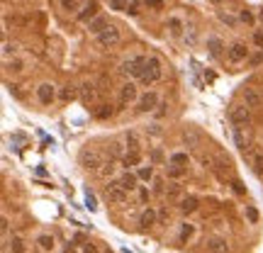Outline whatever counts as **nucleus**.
I'll use <instances>...</instances> for the list:
<instances>
[{
  "instance_id": "1",
  "label": "nucleus",
  "mask_w": 263,
  "mask_h": 253,
  "mask_svg": "<svg viewBox=\"0 0 263 253\" xmlns=\"http://www.w3.org/2000/svg\"><path fill=\"white\" fill-rule=\"evenodd\" d=\"M161 78H163V68H161V61H158L156 56L146 59V64H144V71H141L139 81H141L144 85H154V83H158Z\"/></svg>"
},
{
  "instance_id": "2",
  "label": "nucleus",
  "mask_w": 263,
  "mask_h": 253,
  "mask_svg": "<svg viewBox=\"0 0 263 253\" xmlns=\"http://www.w3.org/2000/svg\"><path fill=\"white\" fill-rule=\"evenodd\" d=\"M105 200L112 202V204H124V202L129 200V192L122 187L120 180H110V183L105 185Z\"/></svg>"
},
{
  "instance_id": "3",
  "label": "nucleus",
  "mask_w": 263,
  "mask_h": 253,
  "mask_svg": "<svg viewBox=\"0 0 263 253\" xmlns=\"http://www.w3.org/2000/svg\"><path fill=\"white\" fill-rule=\"evenodd\" d=\"M78 161H81V166L83 168H88V170H98L103 163H105V158H103V153L100 151H95V149H83L81 151V156H78Z\"/></svg>"
},
{
  "instance_id": "4",
  "label": "nucleus",
  "mask_w": 263,
  "mask_h": 253,
  "mask_svg": "<svg viewBox=\"0 0 263 253\" xmlns=\"http://www.w3.org/2000/svg\"><path fill=\"white\" fill-rule=\"evenodd\" d=\"M95 42H98V47H103V49H112V47H117V44L122 42V34H120V30H117L115 25H110L105 32H100V34L95 37Z\"/></svg>"
},
{
  "instance_id": "5",
  "label": "nucleus",
  "mask_w": 263,
  "mask_h": 253,
  "mask_svg": "<svg viewBox=\"0 0 263 253\" xmlns=\"http://www.w3.org/2000/svg\"><path fill=\"white\" fill-rule=\"evenodd\" d=\"M144 64H146L144 56H132V59H127V61L120 66V73L127 76V78H139L141 71H144Z\"/></svg>"
},
{
  "instance_id": "6",
  "label": "nucleus",
  "mask_w": 263,
  "mask_h": 253,
  "mask_svg": "<svg viewBox=\"0 0 263 253\" xmlns=\"http://www.w3.org/2000/svg\"><path fill=\"white\" fill-rule=\"evenodd\" d=\"M229 119L236 124V127H248L251 124V107L244 102V105H231L229 107Z\"/></svg>"
},
{
  "instance_id": "7",
  "label": "nucleus",
  "mask_w": 263,
  "mask_h": 253,
  "mask_svg": "<svg viewBox=\"0 0 263 253\" xmlns=\"http://www.w3.org/2000/svg\"><path fill=\"white\" fill-rule=\"evenodd\" d=\"M205 248H207V253H229L231 251V246L224 236H207Z\"/></svg>"
},
{
  "instance_id": "8",
  "label": "nucleus",
  "mask_w": 263,
  "mask_h": 253,
  "mask_svg": "<svg viewBox=\"0 0 263 253\" xmlns=\"http://www.w3.org/2000/svg\"><path fill=\"white\" fill-rule=\"evenodd\" d=\"M227 59H229V64H241V61H246V59H248L246 44H241V42L231 44V47L227 49Z\"/></svg>"
},
{
  "instance_id": "9",
  "label": "nucleus",
  "mask_w": 263,
  "mask_h": 253,
  "mask_svg": "<svg viewBox=\"0 0 263 253\" xmlns=\"http://www.w3.org/2000/svg\"><path fill=\"white\" fill-rule=\"evenodd\" d=\"M137 98H139V90H137L134 83H124L120 88V107H129Z\"/></svg>"
},
{
  "instance_id": "10",
  "label": "nucleus",
  "mask_w": 263,
  "mask_h": 253,
  "mask_svg": "<svg viewBox=\"0 0 263 253\" xmlns=\"http://www.w3.org/2000/svg\"><path fill=\"white\" fill-rule=\"evenodd\" d=\"M98 10H100V3H98V0H88V3L83 5V10L76 15V20L88 25L90 20H95V17H98Z\"/></svg>"
},
{
  "instance_id": "11",
  "label": "nucleus",
  "mask_w": 263,
  "mask_h": 253,
  "mask_svg": "<svg viewBox=\"0 0 263 253\" xmlns=\"http://www.w3.org/2000/svg\"><path fill=\"white\" fill-rule=\"evenodd\" d=\"M156 221H158V212H156L154 207L141 209V214H139V229H141V231H149Z\"/></svg>"
},
{
  "instance_id": "12",
  "label": "nucleus",
  "mask_w": 263,
  "mask_h": 253,
  "mask_svg": "<svg viewBox=\"0 0 263 253\" xmlns=\"http://www.w3.org/2000/svg\"><path fill=\"white\" fill-rule=\"evenodd\" d=\"M244 102L251 107V110H258L263 105V93H258L256 88H244Z\"/></svg>"
},
{
  "instance_id": "13",
  "label": "nucleus",
  "mask_w": 263,
  "mask_h": 253,
  "mask_svg": "<svg viewBox=\"0 0 263 253\" xmlns=\"http://www.w3.org/2000/svg\"><path fill=\"white\" fill-rule=\"evenodd\" d=\"M37 98H39V102H42V105H52V102H54V98H56V90H54V85H49V83H42V85L37 88Z\"/></svg>"
},
{
  "instance_id": "14",
  "label": "nucleus",
  "mask_w": 263,
  "mask_h": 253,
  "mask_svg": "<svg viewBox=\"0 0 263 253\" xmlns=\"http://www.w3.org/2000/svg\"><path fill=\"white\" fill-rule=\"evenodd\" d=\"M78 93H81V100H83L86 105H95V102H98V90H95L93 83H83V85L78 88Z\"/></svg>"
},
{
  "instance_id": "15",
  "label": "nucleus",
  "mask_w": 263,
  "mask_h": 253,
  "mask_svg": "<svg viewBox=\"0 0 263 253\" xmlns=\"http://www.w3.org/2000/svg\"><path fill=\"white\" fill-rule=\"evenodd\" d=\"M154 107H158V95L156 93H146L139 98V112H151Z\"/></svg>"
},
{
  "instance_id": "16",
  "label": "nucleus",
  "mask_w": 263,
  "mask_h": 253,
  "mask_svg": "<svg viewBox=\"0 0 263 253\" xmlns=\"http://www.w3.org/2000/svg\"><path fill=\"white\" fill-rule=\"evenodd\" d=\"M107 27H110V22H107V17H103V15H98L95 20H90V22H88V32H90V34H95V37H98L100 32H105Z\"/></svg>"
},
{
  "instance_id": "17",
  "label": "nucleus",
  "mask_w": 263,
  "mask_h": 253,
  "mask_svg": "<svg viewBox=\"0 0 263 253\" xmlns=\"http://www.w3.org/2000/svg\"><path fill=\"white\" fill-rule=\"evenodd\" d=\"M120 183H122V187H124L127 192L139 190V185H137V183H139V175H137V173H129V170H127V173L120 178Z\"/></svg>"
},
{
  "instance_id": "18",
  "label": "nucleus",
  "mask_w": 263,
  "mask_h": 253,
  "mask_svg": "<svg viewBox=\"0 0 263 253\" xmlns=\"http://www.w3.org/2000/svg\"><path fill=\"white\" fill-rule=\"evenodd\" d=\"M197 207H200V200H197V197H193V195L183 197V200H180V204H178V209H180L183 214H193Z\"/></svg>"
},
{
  "instance_id": "19",
  "label": "nucleus",
  "mask_w": 263,
  "mask_h": 253,
  "mask_svg": "<svg viewBox=\"0 0 263 253\" xmlns=\"http://www.w3.org/2000/svg\"><path fill=\"white\" fill-rule=\"evenodd\" d=\"M212 163H217V170H219V175H222V178L231 175V161H229V158L217 156V158H212Z\"/></svg>"
},
{
  "instance_id": "20",
  "label": "nucleus",
  "mask_w": 263,
  "mask_h": 253,
  "mask_svg": "<svg viewBox=\"0 0 263 253\" xmlns=\"http://www.w3.org/2000/svg\"><path fill=\"white\" fill-rule=\"evenodd\" d=\"M115 170H117V166H115V161L110 158V161H105V163L95 170V175H98V178H112V175H115Z\"/></svg>"
},
{
  "instance_id": "21",
  "label": "nucleus",
  "mask_w": 263,
  "mask_h": 253,
  "mask_svg": "<svg viewBox=\"0 0 263 253\" xmlns=\"http://www.w3.org/2000/svg\"><path fill=\"white\" fill-rule=\"evenodd\" d=\"M139 161H141V151H127V153L122 156V166H124V168H134Z\"/></svg>"
},
{
  "instance_id": "22",
  "label": "nucleus",
  "mask_w": 263,
  "mask_h": 253,
  "mask_svg": "<svg viewBox=\"0 0 263 253\" xmlns=\"http://www.w3.org/2000/svg\"><path fill=\"white\" fill-rule=\"evenodd\" d=\"M8 246H10V251H13V253H25V251H27V246H25V238H22V236H13V238H8Z\"/></svg>"
},
{
  "instance_id": "23",
  "label": "nucleus",
  "mask_w": 263,
  "mask_h": 253,
  "mask_svg": "<svg viewBox=\"0 0 263 253\" xmlns=\"http://www.w3.org/2000/svg\"><path fill=\"white\" fill-rule=\"evenodd\" d=\"M127 149L129 151H141V139H139L137 132H129L127 134Z\"/></svg>"
},
{
  "instance_id": "24",
  "label": "nucleus",
  "mask_w": 263,
  "mask_h": 253,
  "mask_svg": "<svg viewBox=\"0 0 263 253\" xmlns=\"http://www.w3.org/2000/svg\"><path fill=\"white\" fill-rule=\"evenodd\" d=\"M193 234H195V226H193L190 221H185V224L180 226V243L190 241V238H193Z\"/></svg>"
},
{
  "instance_id": "25",
  "label": "nucleus",
  "mask_w": 263,
  "mask_h": 253,
  "mask_svg": "<svg viewBox=\"0 0 263 253\" xmlns=\"http://www.w3.org/2000/svg\"><path fill=\"white\" fill-rule=\"evenodd\" d=\"M37 243H39L42 251H54V236H49V234H42L37 238Z\"/></svg>"
},
{
  "instance_id": "26",
  "label": "nucleus",
  "mask_w": 263,
  "mask_h": 253,
  "mask_svg": "<svg viewBox=\"0 0 263 253\" xmlns=\"http://www.w3.org/2000/svg\"><path fill=\"white\" fill-rule=\"evenodd\" d=\"M168 30H171L173 37H180V32H183V22H180L178 17H171V20H168Z\"/></svg>"
},
{
  "instance_id": "27",
  "label": "nucleus",
  "mask_w": 263,
  "mask_h": 253,
  "mask_svg": "<svg viewBox=\"0 0 263 253\" xmlns=\"http://www.w3.org/2000/svg\"><path fill=\"white\" fill-rule=\"evenodd\" d=\"M185 173H188V168H183L180 163H171V166H168V175H171V178H183Z\"/></svg>"
},
{
  "instance_id": "28",
  "label": "nucleus",
  "mask_w": 263,
  "mask_h": 253,
  "mask_svg": "<svg viewBox=\"0 0 263 253\" xmlns=\"http://www.w3.org/2000/svg\"><path fill=\"white\" fill-rule=\"evenodd\" d=\"M251 163H253V168H256L258 173H263V151L256 149V151L251 153Z\"/></svg>"
},
{
  "instance_id": "29",
  "label": "nucleus",
  "mask_w": 263,
  "mask_h": 253,
  "mask_svg": "<svg viewBox=\"0 0 263 253\" xmlns=\"http://www.w3.org/2000/svg\"><path fill=\"white\" fill-rule=\"evenodd\" d=\"M137 175H139V180H154V168L151 166H141L139 170H137Z\"/></svg>"
},
{
  "instance_id": "30",
  "label": "nucleus",
  "mask_w": 263,
  "mask_h": 253,
  "mask_svg": "<svg viewBox=\"0 0 263 253\" xmlns=\"http://www.w3.org/2000/svg\"><path fill=\"white\" fill-rule=\"evenodd\" d=\"M59 3H61V8H64L66 13H73V10H78V8H81L83 0H59Z\"/></svg>"
},
{
  "instance_id": "31",
  "label": "nucleus",
  "mask_w": 263,
  "mask_h": 253,
  "mask_svg": "<svg viewBox=\"0 0 263 253\" xmlns=\"http://www.w3.org/2000/svg\"><path fill=\"white\" fill-rule=\"evenodd\" d=\"M95 117H98V119H107V117H112V107H110V105H100V110L95 112Z\"/></svg>"
},
{
  "instance_id": "32",
  "label": "nucleus",
  "mask_w": 263,
  "mask_h": 253,
  "mask_svg": "<svg viewBox=\"0 0 263 253\" xmlns=\"http://www.w3.org/2000/svg\"><path fill=\"white\" fill-rule=\"evenodd\" d=\"M185 141L190 144V149H197V144H200V136H197L195 132H185Z\"/></svg>"
},
{
  "instance_id": "33",
  "label": "nucleus",
  "mask_w": 263,
  "mask_h": 253,
  "mask_svg": "<svg viewBox=\"0 0 263 253\" xmlns=\"http://www.w3.org/2000/svg\"><path fill=\"white\" fill-rule=\"evenodd\" d=\"M144 5L151 8V10H163V8H166V5H163V0H144Z\"/></svg>"
},
{
  "instance_id": "34",
  "label": "nucleus",
  "mask_w": 263,
  "mask_h": 253,
  "mask_svg": "<svg viewBox=\"0 0 263 253\" xmlns=\"http://www.w3.org/2000/svg\"><path fill=\"white\" fill-rule=\"evenodd\" d=\"M61 98H64V100H73V98H76V90H73V85H66V88L61 90Z\"/></svg>"
},
{
  "instance_id": "35",
  "label": "nucleus",
  "mask_w": 263,
  "mask_h": 253,
  "mask_svg": "<svg viewBox=\"0 0 263 253\" xmlns=\"http://www.w3.org/2000/svg\"><path fill=\"white\" fill-rule=\"evenodd\" d=\"M154 192H156V195H163V192H166V187H163V180H161V178H156V180H154Z\"/></svg>"
},
{
  "instance_id": "36",
  "label": "nucleus",
  "mask_w": 263,
  "mask_h": 253,
  "mask_svg": "<svg viewBox=\"0 0 263 253\" xmlns=\"http://www.w3.org/2000/svg\"><path fill=\"white\" fill-rule=\"evenodd\" d=\"M246 217H248V221H251V224H256V221H258V212H256L253 207H246Z\"/></svg>"
},
{
  "instance_id": "37",
  "label": "nucleus",
  "mask_w": 263,
  "mask_h": 253,
  "mask_svg": "<svg viewBox=\"0 0 263 253\" xmlns=\"http://www.w3.org/2000/svg\"><path fill=\"white\" fill-rule=\"evenodd\" d=\"M171 163H188V156L185 153H173L171 156Z\"/></svg>"
},
{
  "instance_id": "38",
  "label": "nucleus",
  "mask_w": 263,
  "mask_h": 253,
  "mask_svg": "<svg viewBox=\"0 0 263 253\" xmlns=\"http://www.w3.org/2000/svg\"><path fill=\"white\" fill-rule=\"evenodd\" d=\"M83 253H100V248L95 243H83Z\"/></svg>"
},
{
  "instance_id": "39",
  "label": "nucleus",
  "mask_w": 263,
  "mask_h": 253,
  "mask_svg": "<svg viewBox=\"0 0 263 253\" xmlns=\"http://www.w3.org/2000/svg\"><path fill=\"white\" fill-rule=\"evenodd\" d=\"M110 5L115 8V10H124L127 5H124V0H110Z\"/></svg>"
},
{
  "instance_id": "40",
  "label": "nucleus",
  "mask_w": 263,
  "mask_h": 253,
  "mask_svg": "<svg viewBox=\"0 0 263 253\" xmlns=\"http://www.w3.org/2000/svg\"><path fill=\"white\" fill-rule=\"evenodd\" d=\"M210 47H212V54H219V49H222L219 39H210Z\"/></svg>"
},
{
  "instance_id": "41",
  "label": "nucleus",
  "mask_w": 263,
  "mask_h": 253,
  "mask_svg": "<svg viewBox=\"0 0 263 253\" xmlns=\"http://www.w3.org/2000/svg\"><path fill=\"white\" fill-rule=\"evenodd\" d=\"M253 42H256L258 47H263V30H258V32L253 34Z\"/></svg>"
},
{
  "instance_id": "42",
  "label": "nucleus",
  "mask_w": 263,
  "mask_h": 253,
  "mask_svg": "<svg viewBox=\"0 0 263 253\" xmlns=\"http://www.w3.org/2000/svg\"><path fill=\"white\" fill-rule=\"evenodd\" d=\"M139 197H141V202H146L149 200V190L146 187H139Z\"/></svg>"
},
{
  "instance_id": "43",
  "label": "nucleus",
  "mask_w": 263,
  "mask_h": 253,
  "mask_svg": "<svg viewBox=\"0 0 263 253\" xmlns=\"http://www.w3.org/2000/svg\"><path fill=\"white\" fill-rule=\"evenodd\" d=\"M0 229H3V236L8 238V219L3 217V221H0Z\"/></svg>"
},
{
  "instance_id": "44",
  "label": "nucleus",
  "mask_w": 263,
  "mask_h": 253,
  "mask_svg": "<svg viewBox=\"0 0 263 253\" xmlns=\"http://www.w3.org/2000/svg\"><path fill=\"white\" fill-rule=\"evenodd\" d=\"M241 20H244V22H248V25H251V22H253V17H251V15H248V13H246V10H244V13H241Z\"/></svg>"
},
{
  "instance_id": "45",
  "label": "nucleus",
  "mask_w": 263,
  "mask_h": 253,
  "mask_svg": "<svg viewBox=\"0 0 263 253\" xmlns=\"http://www.w3.org/2000/svg\"><path fill=\"white\" fill-rule=\"evenodd\" d=\"M231 185H234V190H236V192H239V195H241V192H244V185H241V183H239V180H234V183H231Z\"/></svg>"
},
{
  "instance_id": "46",
  "label": "nucleus",
  "mask_w": 263,
  "mask_h": 253,
  "mask_svg": "<svg viewBox=\"0 0 263 253\" xmlns=\"http://www.w3.org/2000/svg\"><path fill=\"white\" fill-rule=\"evenodd\" d=\"M86 202H88V207H90V209H95V200H93V195H88V197H86Z\"/></svg>"
},
{
  "instance_id": "47",
  "label": "nucleus",
  "mask_w": 263,
  "mask_h": 253,
  "mask_svg": "<svg viewBox=\"0 0 263 253\" xmlns=\"http://www.w3.org/2000/svg\"><path fill=\"white\" fill-rule=\"evenodd\" d=\"M261 17H263V10H261Z\"/></svg>"
}]
</instances>
